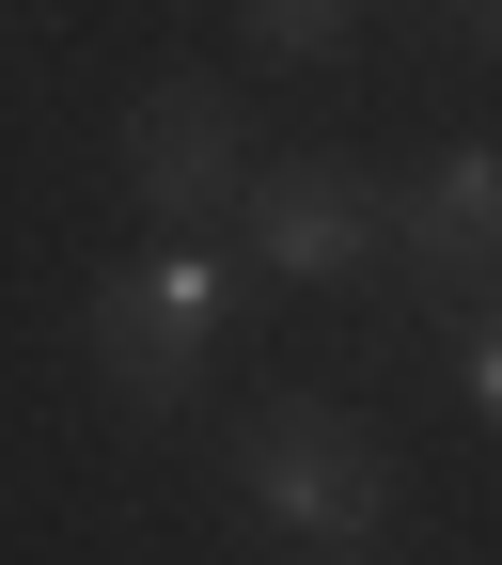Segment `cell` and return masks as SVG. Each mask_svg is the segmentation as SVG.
Returning a JSON list of instances; mask_svg holds the SVG:
<instances>
[{"label":"cell","mask_w":502,"mask_h":565,"mask_svg":"<svg viewBox=\"0 0 502 565\" xmlns=\"http://www.w3.org/2000/svg\"><path fill=\"white\" fill-rule=\"evenodd\" d=\"M456 362H471V408L502 424V299H471V315H456Z\"/></svg>","instance_id":"cell-7"},{"label":"cell","mask_w":502,"mask_h":565,"mask_svg":"<svg viewBox=\"0 0 502 565\" xmlns=\"http://www.w3.org/2000/svg\"><path fill=\"white\" fill-rule=\"evenodd\" d=\"M362 17H377V0H236V32H252L267 63H345Z\"/></svg>","instance_id":"cell-6"},{"label":"cell","mask_w":502,"mask_h":565,"mask_svg":"<svg viewBox=\"0 0 502 565\" xmlns=\"http://www.w3.org/2000/svg\"><path fill=\"white\" fill-rule=\"evenodd\" d=\"M236 236L267 282H362V267H393V189L362 158H252Z\"/></svg>","instance_id":"cell-3"},{"label":"cell","mask_w":502,"mask_h":565,"mask_svg":"<svg viewBox=\"0 0 502 565\" xmlns=\"http://www.w3.org/2000/svg\"><path fill=\"white\" fill-rule=\"evenodd\" d=\"M236 189H252V126L221 79H158L126 110V204L158 236H204V221H236Z\"/></svg>","instance_id":"cell-4"},{"label":"cell","mask_w":502,"mask_h":565,"mask_svg":"<svg viewBox=\"0 0 502 565\" xmlns=\"http://www.w3.org/2000/svg\"><path fill=\"white\" fill-rule=\"evenodd\" d=\"M236 503H252L267 534L362 550V534H393V440H377L345 393H267V408L236 424Z\"/></svg>","instance_id":"cell-1"},{"label":"cell","mask_w":502,"mask_h":565,"mask_svg":"<svg viewBox=\"0 0 502 565\" xmlns=\"http://www.w3.org/2000/svg\"><path fill=\"white\" fill-rule=\"evenodd\" d=\"M95 377L126 424H189L204 377H221V267H204V236H158V252H126L95 267Z\"/></svg>","instance_id":"cell-2"},{"label":"cell","mask_w":502,"mask_h":565,"mask_svg":"<svg viewBox=\"0 0 502 565\" xmlns=\"http://www.w3.org/2000/svg\"><path fill=\"white\" fill-rule=\"evenodd\" d=\"M456 32H471V47H502V0H456Z\"/></svg>","instance_id":"cell-8"},{"label":"cell","mask_w":502,"mask_h":565,"mask_svg":"<svg viewBox=\"0 0 502 565\" xmlns=\"http://www.w3.org/2000/svg\"><path fill=\"white\" fill-rule=\"evenodd\" d=\"M393 252H408V282H424V315L502 299V141H456L424 189H393Z\"/></svg>","instance_id":"cell-5"}]
</instances>
